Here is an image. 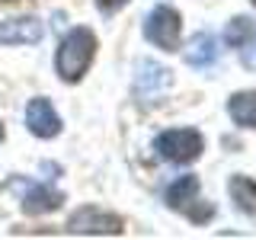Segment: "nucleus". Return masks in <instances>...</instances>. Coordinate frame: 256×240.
I'll use <instances>...</instances> for the list:
<instances>
[{
    "mask_svg": "<svg viewBox=\"0 0 256 240\" xmlns=\"http://www.w3.org/2000/svg\"><path fill=\"white\" fill-rule=\"evenodd\" d=\"M93 54H96V36L93 32L84 29V26L70 29L68 36L61 38L58 58H54V64H58V77L64 80V84H77V80L86 74Z\"/></svg>",
    "mask_w": 256,
    "mask_h": 240,
    "instance_id": "f257e3e1",
    "label": "nucleus"
},
{
    "mask_svg": "<svg viewBox=\"0 0 256 240\" xmlns=\"http://www.w3.org/2000/svg\"><path fill=\"white\" fill-rule=\"evenodd\" d=\"M205 141L196 128H170V132H160L154 141V150L160 160H170V164H189L202 154Z\"/></svg>",
    "mask_w": 256,
    "mask_h": 240,
    "instance_id": "f03ea898",
    "label": "nucleus"
},
{
    "mask_svg": "<svg viewBox=\"0 0 256 240\" xmlns=\"http://www.w3.org/2000/svg\"><path fill=\"white\" fill-rule=\"evenodd\" d=\"M180 36H182L180 13L173 6H154L148 22H144V38L154 42L157 48H164V52H176L180 48Z\"/></svg>",
    "mask_w": 256,
    "mask_h": 240,
    "instance_id": "7ed1b4c3",
    "label": "nucleus"
},
{
    "mask_svg": "<svg viewBox=\"0 0 256 240\" xmlns=\"http://www.w3.org/2000/svg\"><path fill=\"white\" fill-rule=\"evenodd\" d=\"M70 234H122V218L102 208H77L68 218Z\"/></svg>",
    "mask_w": 256,
    "mask_h": 240,
    "instance_id": "20e7f679",
    "label": "nucleus"
},
{
    "mask_svg": "<svg viewBox=\"0 0 256 240\" xmlns=\"http://www.w3.org/2000/svg\"><path fill=\"white\" fill-rule=\"evenodd\" d=\"M45 29L36 16H16L0 22V45H36L42 42Z\"/></svg>",
    "mask_w": 256,
    "mask_h": 240,
    "instance_id": "39448f33",
    "label": "nucleus"
},
{
    "mask_svg": "<svg viewBox=\"0 0 256 240\" xmlns=\"http://www.w3.org/2000/svg\"><path fill=\"white\" fill-rule=\"evenodd\" d=\"M26 125H29V132L36 134V138H54V134L61 132V118H58V112H54V106L45 100V96L29 102Z\"/></svg>",
    "mask_w": 256,
    "mask_h": 240,
    "instance_id": "423d86ee",
    "label": "nucleus"
},
{
    "mask_svg": "<svg viewBox=\"0 0 256 240\" xmlns=\"http://www.w3.org/2000/svg\"><path fill=\"white\" fill-rule=\"evenodd\" d=\"M166 84H170V70H166L164 64H157V61L138 64V77H134V90H138V93L154 96V93L164 90Z\"/></svg>",
    "mask_w": 256,
    "mask_h": 240,
    "instance_id": "0eeeda50",
    "label": "nucleus"
},
{
    "mask_svg": "<svg viewBox=\"0 0 256 240\" xmlns=\"http://www.w3.org/2000/svg\"><path fill=\"white\" fill-rule=\"evenodd\" d=\"M64 202V196L58 189H52V186H32L26 192V198H22V212L26 214H48V212H54Z\"/></svg>",
    "mask_w": 256,
    "mask_h": 240,
    "instance_id": "6e6552de",
    "label": "nucleus"
},
{
    "mask_svg": "<svg viewBox=\"0 0 256 240\" xmlns=\"http://www.w3.org/2000/svg\"><path fill=\"white\" fill-rule=\"evenodd\" d=\"M228 112L237 125L244 128H256V90H246V93H234L228 102Z\"/></svg>",
    "mask_w": 256,
    "mask_h": 240,
    "instance_id": "1a4fd4ad",
    "label": "nucleus"
},
{
    "mask_svg": "<svg viewBox=\"0 0 256 240\" xmlns=\"http://www.w3.org/2000/svg\"><path fill=\"white\" fill-rule=\"evenodd\" d=\"M214 58H218V42H214L212 32H202V36L192 38V45L186 52V61L192 68H208V64H214Z\"/></svg>",
    "mask_w": 256,
    "mask_h": 240,
    "instance_id": "9d476101",
    "label": "nucleus"
},
{
    "mask_svg": "<svg viewBox=\"0 0 256 240\" xmlns=\"http://www.w3.org/2000/svg\"><path fill=\"white\" fill-rule=\"evenodd\" d=\"M196 196H198V180L196 176H180V180L170 182V189H166V205L186 208L189 202H196Z\"/></svg>",
    "mask_w": 256,
    "mask_h": 240,
    "instance_id": "9b49d317",
    "label": "nucleus"
},
{
    "mask_svg": "<svg viewBox=\"0 0 256 240\" xmlns=\"http://www.w3.org/2000/svg\"><path fill=\"white\" fill-rule=\"evenodd\" d=\"M230 198L240 212L246 214H256V182L246 180V176H234L230 180Z\"/></svg>",
    "mask_w": 256,
    "mask_h": 240,
    "instance_id": "f8f14e48",
    "label": "nucleus"
},
{
    "mask_svg": "<svg viewBox=\"0 0 256 240\" xmlns=\"http://www.w3.org/2000/svg\"><path fill=\"white\" fill-rule=\"evenodd\" d=\"M253 38H256V26H253V20H244V16L230 20V26L224 29V42L230 48H246Z\"/></svg>",
    "mask_w": 256,
    "mask_h": 240,
    "instance_id": "ddd939ff",
    "label": "nucleus"
},
{
    "mask_svg": "<svg viewBox=\"0 0 256 240\" xmlns=\"http://www.w3.org/2000/svg\"><path fill=\"white\" fill-rule=\"evenodd\" d=\"M122 4H125V0H100V6H102L106 13H112L116 6H122Z\"/></svg>",
    "mask_w": 256,
    "mask_h": 240,
    "instance_id": "4468645a",
    "label": "nucleus"
},
{
    "mask_svg": "<svg viewBox=\"0 0 256 240\" xmlns=\"http://www.w3.org/2000/svg\"><path fill=\"white\" fill-rule=\"evenodd\" d=\"M0 141H4V125H0Z\"/></svg>",
    "mask_w": 256,
    "mask_h": 240,
    "instance_id": "2eb2a0df",
    "label": "nucleus"
},
{
    "mask_svg": "<svg viewBox=\"0 0 256 240\" xmlns=\"http://www.w3.org/2000/svg\"><path fill=\"white\" fill-rule=\"evenodd\" d=\"M0 4H13V0H0Z\"/></svg>",
    "mask_w": 256,
    "mask_h": 240,
    "instance_id": "dca6fc26",
    "label": "nucleus"
},
{
    "mask_svg": "<svg viewBox=\"0 0 256 240\" xmlns=\"http://www.w3.org/2000/svg\"><path fill=\"white\" fill-rule=\"evenodd\" d=\"M253 6H256V0H253Z\"/></svg>",
    "mask_w": 256,
    "mask_h": 240,
    "instance_id": "f3484780",
    "label": "nucleus"
}]
</instances>
